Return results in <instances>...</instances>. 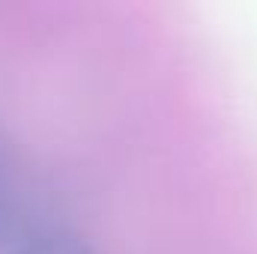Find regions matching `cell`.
<instances>
[{
	"instance_id": "6da1fadb",
	"label": "cell",
	"mask_w": 257,
	"mask_h": 254,
	"mask_svg": "<svg viewBox=\"0 0 257 254\" xmlns=\"http://www.w3.org/2000/svg\"><path fill=\"white\" fill-rule=\"evenodd\" d=\"M6 203V197H3V180H0V206Z\"/></svg>"
}]
</instances>
